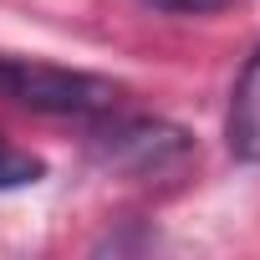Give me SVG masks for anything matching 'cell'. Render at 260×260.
<instances>
[{"mask_svg": "<svg viewBox=\"0 0 260 260\" xmlns=\"http://www.w3.org/2000/svg\"><path fill=\"white\" fill-rule=\"evenodd\" d=\"M0 97L16 102V107H31V112H51V117H97L122 92H117V82L92 77V72L26 61V56H0Z\"/></svg>", "mask_w": 260, "mask_h": 260, "instance_id": "6da1fadb", "label": "cell"}, {"mask_svg": "<svg viewBox=\"0 0 260 260\" xmlns=\"http://www.w3.org/2000/svg\"><path fill=\"white\" fill-rule=\"evenodd\" d=\"M92 153L102 169L127 179H169L194 158V138L158 117H117L92 133Z\"/></svg>", "mask_w": 260, "mask_h": 260, "instance_id": "7a4b0ae2", "label": "cell"}, {"mask_svg": "<svg viewBox=\"0 0 260 260\" xmlns=\"http://www.w3.org/2000/svg\"><path fill=\"white\" fill-rule=\"evenodd\" d=\"M230 148L245 164H260V51L250 56V67L235 82L230 97Z\"/></svg>", "mask_w": 260, "mask_h": 260, "instance_id": "3957f363", "label": "cell"}, {"mask_svg": "<svg viewBox=\"0 0 260 260\" xmlns=\"http://www.w3.org/2000/svg\"><path fill=\"white\" fill-rule=\"evenodd\" d=\"M46 164L26 148H11L6 138H0V189H26V184H41Z\"/></svg>", "mask_w": 260, "mask_h": 260, "instance_id": "277c9868", "label": "cell"}, {"mask_svg": "<svg viewBox=\"0 0 260 260\" xmlns=\"http://www.w3.org/2000/svg\"><path fill=\"white\" fill-rule=\"evenodd\" d=\"M143 6H153V11H179V16H199V11H224V6H235V0H143Z\"/></svg>", "mask_w": 260, "mask_h": 260, "instance_id": "5b68a950", "label": "cell"}]
</instances>
